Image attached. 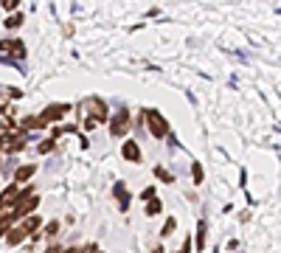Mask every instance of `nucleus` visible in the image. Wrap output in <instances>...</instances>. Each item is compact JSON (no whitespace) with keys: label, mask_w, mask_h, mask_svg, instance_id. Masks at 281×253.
Segmentation results:
<instances>
[{"label":"nucleus","mask_w":281,"mask_h":253,"mask_svg":"<svg viewBox=\"0 0 281 253\" xmlns=\"http://www.w3.org/2000/svg\"><path fill=\"white\" fill-rule=\"evenodd\" d=\"M121 152H124V158L129 163H140V147L135 141H124V149H121Z\"/></svg>","instance_id":"obj_8"},{"label":"nucleus","mask_w":281,"mask_h":253,"mask_svg":"<svg viewBox=\"0 0 281 253\" xmlns=\"http://www.w3.org/2000/svg\"><path fill=\"white\" fill-rule=\"evenodd\" d=\"M82 110L84 112H90V121H107L110 115H107V101L104 98H98V96H87L82 101Z\"/></svg>","instance_id":"obj_3"},{"label":"nucleus","mask_w":281,"mask_h":253,"mask_svg":"<svg viewBox=\"0 0 281 253\" xmlns=\"http://www.w3.org/2000/svg\"><path fill=\"white\" fill-rule=\"evenodd\" d=\"M155 175L161 177V180H163V183H172V180H175V177L169 175V172H166V169H163V166H158V169H155Z\"/></svg>","instance_id":"obj_14"},{"label":"nucleus","mask_w":281,"mask_h":253,"mask_svg":"<svg viewBox=\"0 0 281 253\" xmlns=\"http://www.w3.org/2000/svg\"><path fill=\"white\" fill-rule=\"evenodd\" d=\"M155 214H161V200H149V205H147V217H155Z\"/></svg>","instance_id":"obj_13"},{"label":"nucleus","mask_w":281,"mask_h":253,"mask_svg":"<svg viewBox=\"0 0 281 253\" xmlns=\"http://www.w3.org/2000/svg\"><path fill=\"white\" fill-rule=\"evenodd\" d=\"M152 253H163V247H155V250Z\"/></svg>","instance_id":"obj_22"},{"label":"nucleus","mask_w":281,"mask_h":253,"mask_svg":"<svg viewBox=\"0 0 281 253\" xmlns=\"http://www.w3.org/2000/svg\"><path fill=\"white\" fill-rule=\"evenodd\" d=\"M180 253H191V236L186 239V245H183V250H180Z\"/></svg>","instance_id":"obj_21"},{"label":"nucleus","mask_w":281,"mask_h":253,"mask_svg":"<svg viewBox=\"0 0 281 253\" xmlns=\"http://www.w3.org/2000/svg\"><path fill=\"white\" fill-rule=\"evenodd\" d=\"M205 233H208V225H205V219H200V225H197V250L205 247Z\"/></svg>","instance_id":"obj_11"},{"label":"nucleus","mask_w":281,"mask_h":253,"mask_svg":"<svg viewBox=\"0 0 281 253\" xmlns=\"http://www.w3.org/2000/svg\"><path fill=\"white\" fill-rule=\"evenodd\" d=\"M0 51L3 54H14V56H26V45L20 40H3L0 42Z\"/></svg>","instance_id":"obj_6"},{"label":"nucleus","mask_w":281,"mask_h":253,"mask_svg":"<svg viewBox=\"0 0 281 253\" xmlns=\"http://www.w3.org/2000/svg\"><path fill=\"white\" fill-rule=\"evenodd\" d=\"M96 250V245H87V247H65V253H90Z\"/></svg>","instance_id":"obj_17"},{"label":"nucleus","mask_w":281,"mask_h":253,"mask_svg":"<svg viewBox=\"0 0 281 253\" xmlns=\"http://www.w3.org/2000/svg\"><path fill=\"white\" fill-rule=\"evenodd\" d=\"M56 231H59V222H56V219H54V222H48V225H45V233H56Z\"/></svg>","instance_id":"obj_20"},{"label":"nucleus","mask_w":281,"mask_h":253,"mask_svg":"<svg viewBox=\"0 0 281 253\" xmlns=\"http://www.w3.org/2000/svg\"><path fill=\"white\" fill-rule=\"evenodd\" d=\"M175 225H177V219H175V217H169V219H166V225H163V231H161V233H163V236H169V233L175 231Z\"/></svg>","instance_id":"obj_15"},{"label":"nucleus","mask_w":281,"mask_h":253,"mask_svg":"<svg viewBox=\"0 0 281 253\" xmlns=\"http://www.w3.org/2000/svg\"><path fill=\"white\" fill-rule=\"evenodd\" d=\"M90 253H101V250H98V247H96V250H90Z\"/></svg>","instance_id":"obj_23"},{"label":"nucleus","mask_w":281,"mask_h":253,"mask_svg":"<svg viewBox=\"0 0 281 253\" xmlns=\"http://www.w3.org/2000/svg\"><path fill=\"white\" fill-rule=\"evenodd\" d=\"M20 23H23V17H20L17 12H14V14H9V17H6V28H9V31H12V28H20Z\"/></svg>","instance_id":"obj_12"},{"label":"nucleus","mask_w":281,"mask_h":253,"mask_svg":"<svg viewBox=\"0 0 281 253\" xmlns=\"http://www.w3.org/2000/svg\"><path fill=\"white\" fill-rule=\"evenodd\" d=\"M115 197H118V203H121V208H129V200H132V197H129V191H126V186H121V183H115Z\"/></svg>","instance_id":"obj_10"},{"label":"nucleus","mask_w":281,"mask_h":253,"mask_svg":"<svg viewBox=\"0 0 281 253\" xmlns=\"http://www.w3.org/2000/svg\"><path fill=\"white\" fill-rule=\"evenodd\" d=\"M191 172H194V183H203V166L200 163H191Z\"/></svg>","instance_id":"obj_16"},{"label":"nucleus","mask_w":281,"mask_h":253,"mask_svg":"<svg viewBox=\"0 0 281 253\" xmlns=\"http://www.w3.org/2000/svg\"><path fill=\"white\" fill-rule=\"evenodd\" d=\"M54 144H56V141H54V138H48V141H42V144H40V152H42V155H45V152H51V149H54Z\"/></svg>","instance_id":"obj_18"},{"label":"nucleus","mask_w":281,"mask_h":253,"mask_svg":"<svg viewBox=\"0 0 281 253\" xmlns=\"http://www.w3.org/2000/svg\"><path fill=\"white\" fill-rule=\"evenodd\" d=\"M34 172H37L34 163H28V166H20L17 172H14V183H26L28 177H34Z\"/></svg>","instance_id":"obj_9"},{"label":"nucleus","mask_w":281,"mask_h":253,"mask_svg":"<svg viewBox=\"0 0 281 253\" xmlns=\"http://www.w3.org/2000/svg\"><path fill=\"white\" fill-rule=\"evenodd\" d=\"M144 124L149 126L152 138H166L169 135V121L158 110H144Z\"/></svg>","instance_id":"obj_2"},{"label":"nucleus","mask_w":281,"mask_h":253,"mask_svg":"<svg viewBox=\"0 0 281 253\" xmlns=\"http://www.w3.org/2000/svg\"><path fill=\"white\" fill-rule=\"evenodd\" d=\"M40 225H42V219L37 217V214H34V217H26L20 225H17V228H14V231L6 233V242H9V245H20L26 236H34Z\"/></svg>","instance_id":"obj_1"},{"label":"nucleus","mask_w":281,"mask_h":253,"mask_svg":"<svg viewBox=\"0 0 281 253\" xmlns=\"http://www.w3.org/2000/svg\"><path fill=\"white\" fill-rule=\"evenodd\" d=\"M0 6L6 9V12H17V0H3Z\"/></svg>","instance_id":"obj_19"},{"label":"nucleus","mask_w":281,"mask_h":253,"mask_svg":"<svg viewBox=\"0 0 281 253\" xmlns=\"http://www.w3.org/2000/svg\"><path fill=\"white\" fill-rule=\"evenodd\" d=\"M14 197H17V183H12V186H6V189H3V194H0V211H9V208H12Z\"/></svg>","instance_id":"obj_7"},{"label":"nucleus","mask_w":281,"mask_h":253,"mask_svg":"<svg viewBox=\"0 0 281 253\" xmlns=\"http://www.w3.org/2000/svg\"><path fill=\"white\" fill-rule=\"evenodd\" d=\"M126 130H129V112L118 110L115 115H112V121H110V133H112V138H124Z\"/></svg>","instance_id":"obj_4"},{"label":"nucleus","mask_w":281,"mask_h":253,"mask_svg":"<svg viewBox=\"0 0 281 253\" xmlns=\"http://www.w3.org/2000/svg\"><path fill=\"white\" fill-rule=\"evenodd\" d=\"M0 110H3V104H0Z\"/></svg>","instance_id":"obj_24"},{"label":"nucleus","mask_w":281,"mask_h":253,"mask_svg":"<svg viewBox=\"0 0 281 253\" xmlns=\"http://www.w3.org/2000/svg\"><path fill=\"white\" fill-rule=\"evenodd\" d=\"M68 110H70L68 104H51V107H45V110L40 112V118L45 121V124H51V121H59Z\"/></svg>","instance_id":"obj_5"}]
</instances>
